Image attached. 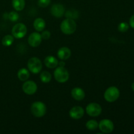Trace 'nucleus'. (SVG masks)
Listing matches in <instances>:
<instances>
[{
  "mask_svg": "<svg viewBox=\"0 0 134 134\" xmlns=\"http://www.w3.org/2000/svg\"><path fill=\"white\" fill-rule=\"evenodd\" d=\"M60 30L65 35H71L75 32L77 30V24L73 19L67 18L62 22Z\"/></svg>",
  "mask_w": 134,
  "mask_h": 134,
  "instance_id": "nucleus-1",
  "label": "nucleus"
},
{
  "mask_svg": "<svg viewBox=\"0 0 134 134\" xmlns=\"http://www.w3.org/2000/svg\"><path fill=\"white\" fill-rule=\"evenodd\" d=\"M31 112L35 117H43L47 113V107L42 102H34L31 105Z\"/></svg>",
  "mask_w": 134,
  "mask_h": 134,
  "instance_id": "nucleus-2",
  "label": "nucleus"
},
{
  "mask_svg": "<svg viewBox=\"0 0 134 134\" xmlns=\"http://www.w3.org/2000/svg\"><path fill=\"white\" fill-rule=\"evenodd\" d=\"M54 77L57 82L60 83H65L69 79V74L64 67H56L54 71Z\"/></svg>",
  "mask_w": 134,
  "mask_h": 134,
  "instance_id": "nucleus-3",
  "label": "nucleus"
},
{
  "mask_svg": "<svg viewBox=\"0 0 134 134\" xmlns=\"http://www.w3.org/2000/svg\"><path fill=\"white\" fill-rule=\"evenodd\" d=\"M120 97V90L116 86H110L104 93V98L107 102L113 103Z\"/></svg>",
  "mask_w": 134,
  "mask_h": 134,
  "instance_id": "nucleus-4",
  "label": "nucleus"
},
{
  "mask_svg": "<svg viewBox=\"0 0 134 134\" xmlns=\"http://www.w3.org/2000/svg\"><path fill=\"white\" fill-rule=\"evenodd\" d=\"M27 68L30 72L34 74H37L43 68L41 61L37 57L31 58L27 62Z\"/></svg>",
  "mask_w": 134,
  "mask_h": 134,
  "instance_id": "nucleus-5",
  "label": "nucleus"
},
{
  "mask_svg": "<svg viewBox=\"0 0 134 134\" xmlns=\"http://www.w3.org/2000/svg\"><path fill=\"white\" fill-rule=\"evenodd\" d=\"M27 34V27L23 23H18L13 26L12 35L16 39H22Z\"/></svg>",
  "mask_w": 134,
  "mask_h": 134,
  "instance_id": "nucleus-6",
  "label": "nucleus"
},
{
  "mask_svg": "<svg viewBox=\"0 0 134 134\" xmlns=\"http://www.w3.org/2000/svg\"><path fill=\"white\" fill-rule=\"evenodd\" d=\"M86 112L89 116L96 117L100 115L102 112V108L97 103H90L86 107Z\"/></svg>",
  "mask_w": 134,
  "mask_h": 134,
  "instance_id": "nucleus-7",
  "label": "nucleus"
},
{
  "mask_svg": "<svg viewBox=\"0 0 134 134\" xmlns=\"http://www.w3.org/2000/svg\"><path fill=\"white\" fill-rule=\"evenodd\" d=\"M99 130L103 133H111L114 130V124L111 120L103 119L98 124Z\"/></svg>",
  "mask_w": 134,
  "mask_h": 134,
  "instance_id": "nucleus-8",
  "label": "nucleus"
},
{
  "mask_svg": "<svg viewBox=\"0 0 134 134\" xmlns=\"http://www.w3.org/2000/svg\"><path fill=\"white\" fill-rule=\"evenodd\" d=\"M22 90L27 95H33L37 90V85L33 81H26L22 85Z\"/></svg>",
  "mask_w": 134,
  "mask_h": 134,
  "instance_id": "nucleus-9",
  "label": "nucleus"
},
{
  "mask_svg": "<svg viewBox=\"0 0 134 134\" xmlns=\"http://www.w3.org/2000/svg\"><path fill=\"white\" fill-rule=\"evenodd\" d=\"M28 44L32 47H37L41 44L42 42V37L41 34L37 32H34L30 34L29 36L28 39Z\"/></svg>",
  "mask_w": 134,
  "mask_h": 134,
  "instance_id": "nucleus-10",
  "label": "nucleus"
},
{
  "mask_svg": "<svg viewBox=\"0 0 134 134\" xmlns=\"http://www.w3.org/2000/svg\"><path fill=\"white\" fill-rule=\"evenodd\" d=\"M85 114V110L81 106H75L69 111V116L75 120L81 119Z\"/></svg>",
  "mask_w": 134,
  "mask_h": 134,
  "instance_id": "nucleus-11",
  "label": "nucleus"
},
{
  "mask_svg": "<svg viewBox=\"0 0 134 134\" xmlns=\"http://www.w3.org/2000/svg\"><path fill=\"white\" fill-rule=\"evenodd\" d=\"M51 13L56 18H61L65 14V7L62 4H54L51 7Z\"/></svg>",
  "mask_w": 134,
  "mask_h": 134,
  "instance_id": "nucleus-12",
  "label": "nucleus"
},
{
  "mask_svg": "<svg viewBox=\"0 0 134 134\" xmlns=\"http://www.w3.org/2000/svg\"><path fill=\"white\" fill-rule=\"evenodd\" d=\"M71 94L72 98L77 101H82L85 98V91L79 87H75L72 89Z\"/></svg>",
  "mask_w": 134,
  "mask_h": 134,
  "instance_id": "nucleus-13",
  "label": "nucleus"
},
{
  "mask_svg": "<svg viewBox=\"0 0 134 134\" xmlns=\"http://www.w3.org/2000/svg\"><path fill=\"white\" fill-rule=\"evenodd\" d=\"M57 55L58 57L61 60H66L71 57V51L68 47H62L58 51Z\"/></svg>",
  "mask_w": 134,
  "mask_h": 134,
  "instance_id": "nucleus-14",
  "label": "nucleus"
},
{
  "mask_svg": "<svg viewBox=\"0 0 134 134\" xmlns=\"http://www.w3.org/2000/svg\"><path fill=\"white\" fill-rule=\"evenodd\" d=\"M44 63L47 68H51V69L56 68L58 65V61L56 59V58H55L53 56H47L44 59Z\"/></svg>",
  "mask_w": 134,
  "mask_h": 134,
  "instance_id": "nucleus-15",
  "label": "nucleus"
},
{
  "mask_svg": "<svg viewBox=\"0 0 134 134\" xmlns=\"http://www.w3.org/2000/svg\"><path fill=\"white\" fill-rule=\"evenodd\" d=\"M46 26L45 21L42 18H37L34 20V27L37 31H42Z\"/></svg>",
  "mask_w": 134,
  "mask_h": 134,
  "instance_id": "nucleus-16",
  "label": "nucleus"
},
{
  "mask_svg": "<svg viewBox=\"0 0 134 134\" xmlns=\"http://www.w3.org/2000/svg\"><path fill=\"white\" fill-rule=\"evenodd\" d=\"M17 76L20 81H26L30 77V71L27 70L26 68H22L19 69L17 73Z\"/></svg>",
  "mask_w": 134,
  "mask_h": 134,
  "instance_id": "nucleus-17",
  "label": "nucleus"
},
{
  "mask_svg": "<svg viewBox=\"0 0 134 134\" xmlns=\"http://www.w3.org/2000/svg\"><path fill=\"white\" fill-rule=\"evenodd\" d=\"M12 5L13 8L17 11H21L23 10L26 5L25 0H13Z\"/></svg>",
  "mask_w": 134,
  "mask_h": 134,
  "instance_id": "nucleus-18",
  "label": "nucleus"
},
{
  "mask_svg": "<svg viewBox=\"0 0 134 134\" xmlns=\"http://www.w3.org/2000/svg\"><path fill=\"white\" fill-rule=\"evenodd\" d=\"M14 43V37L13 35H7L2 39V44L5 47H9Z\"/></svg>",
  "mask_w": 134,
  "mask_h": 134,
  "instance_id": "nucleus-19",
  "label": "nucleus"
},
{
  "mask_svg": "<svg viewBox=\"0 0 134 134\" xmlns=\"http://www.w3.org/2000/svg\"><path fill=\"white\" fill-rule=\"evenodd\" d=\"M40 79L43 83H48L52 79V76L49 72L44 71L41 73Z\"/></svg>",
  "mask_w": 134,
  "mask_h": 134,
  "instance_id": "nucleus-20",
  "label": "nucleus"
},
{
  "mask_svg": "<svg viewBox=\"0 0 134 134\" xmlns=\"http://www.w3.org/2000/svg\"><path fill=\"white\" fill-rule=\"evenodd\" d=\"M98 122L95 120H90L86 123V127L88 130L94 131L98 129Z\"/></svg>",
  "mask_w": 134,
  "mask_h": 134,
  "instance_id": "nucleus-21",
  "label": "nucleus"
},
{
  "mask_svg": "<svg viewBox=\"0 0 134 134\" xmlns=\"http://www.w3.org/2000/svg\"><path fill=\"white\" fill-rule=\"evenodd\" d=\"M65 16L67 18H71V19H76L77 18H78L79 14L77 13V11L75 10H69L65 13Z\"/></svg>",
  "mask_w": 134,
  "mask_h": 134,
  "instance_id": "nucleus-22",
  "label": "nucleus"
},
{
  "mask_svg": "<svg viewBox=\"0 0 134 134\" xmlns=\"http://www.w3.org/2000/svg\"><path fill=\"white\" fill-rule=\"evenodd\" d=\"M129 29V24L125 22H120L118 26V30L120 32H126Z\"/></svg>",
  "mask_w": 134,
  "mask_h": 134,
  "instance_id": "nucleus-23",
  "label": "nucleus"
},
{
  "mask_svg": "<svg viewBox=\"0 0 134 134\" xmlns=\"http://www.w3.org/2000/svg\"><path fill=\"white\" fill-rule=\"evenodd\" d=\"M9 19L12 22H16L18 20L19 18V14H18V13L15 11H11L9 14Z\"/></svg>",
  "mask_w": 134,
  "mask_h": 134,
  "instance_id": "nucleus-24",
  "label": "nucleus"
},
{
  "mask_svg": "<svg viewBox=\"0 0 134 134\" xmlns=\"http://www.w3.org/2000/svg\"><path fill=\"white\" fill-rule=\"evenodd\" d=\"M51 0H39L38 5L41 8H45L51 4Z\"/></svg>",
  "mask_w": 134,
  "mask_h": 134,
  "instance_id": "nucleus-25",
  "label": "nucleus"
},
{
  "mask_svg": "<svg viewBox=\"0 0 134 134\" xmlns=\"http://www.w3.org/2000/svg\"><path fill=\"white\" fill-rule=\"evenodd\" d=\"M51 32L47 30H45V31H43L41 34V37L42 39H44V40H47V39H49L51 37Z\"/></svg>",
  "mask_w": 134,
  "mask_h": 134,
  "instance_id": "nucleus-26",
  "label": "nucleus"
},
{
  "mask_svg": "<svg viewBox=\"0 0 134 134\" xmlns=\"http://www.w3.org/2000/svg\"><path fill=\"white\" fill-rule=\"evenodd\" d=\"M130 26L131 27L134 29V14H133L130 18Z\"/></svg>",
  "mask_w": 134,
  "mask_h": 134,
  "instance_id": "nucleus-27",
  "label": "nucleus"
},
{
  "mask_svg": "<svg viewBox=\"0 0 134 134\" xmlns=\"http://www.w3.org/2000/svg\"><path fill=\"white\" fill-rule=\"evenodd\" d=\"M58 64L60 65V66L64 67L65 65V62L64 61V60H62V61H60V62H58Z\"/></svg>",
  "mask_w": 134,
  "mask_h": 134,
  "instance_id": "nucleus-28",
  "label": "nucleus"
},
{
  "mask_svg": "<svg viewBox=\"0 0 134 134\" xmlns=\"http://www.w3.org/2000/svg\"><path fill=\"white\" fill-rule=\"evenodd\" d=\"M132 89L134 91V82L132 84Z\"/></svg>",
  "mask_w": 134,
  "mask_h": 134,
  "instance_id": "nucleus-29",
  "label": "nucleus"
}]
</instances>
